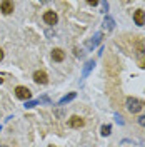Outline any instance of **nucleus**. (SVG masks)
<instances>
[{
  "label": "nucleus",
  "instance_id": "2eb2a0df",
  "mask_svg": "<svg viewBox=\"0 0 145 147\" xmlns=\"http://www.w3.org/2000/svg\"><path fill=\"white\" fill-rule=\"evenodd\" d=\"M40 104V100H28V102H25V109H32V107H35V105H38Z\"/></svg>",
  "mask_w": 145,
  "mask_h": 147
},
{
  "label": "nucleus",
  "instance_id": "4be33fe9",
  "mask_svg": "<svg viewBox=\"0 0 145 147\" xmlns=\"http://www.w3.org/2000/svg\"><path fill=\"white\" fill-rule=\"evenodd\" d=\"M0 130H2V127H0Z\"/></svg>",
  "mask_w": 145,
  "mask_h": 147
},
{
  "label": "nucleus",
  "instance_id": "aec40b11",
  "mask_svg": "<svg viewBox=\"0 0 145 147\" xmlns=\"http://www.w3.org/2000/svg\"><path fill=\"white\" fill-rule=\"evenodd\" d=\"M2 59H3V50L0 49V60H2Z\"/></svg>",
  "mask_w": 145,
  "mask_h": 147
},
{
  "label": "nucleus",
  "instance_id": "f8f14e48",
  "mask_svg": "<svg viewBox=\"0 0 145 147\" xmlns=\"http://www.w3.org/2000/svg\"><path fill=\"white\" fill-rule=\"evenodd\" d=\"M93 65H95V62H93V60H87V62H85V65H83V70H82V79H85V77L92 72Z\"/></svg>",
  "mask_w": 145,
  "mask_h": 147
},
{
  "label": "nucleus",
  "instance_id": "4468645a",
  "mask_svg": "<svg viewBox=\"0 0 145 147\" xmlns=\"http://www.w3.org/2000/svg\"><path fill=\"white\" fill-rule=\"evenodd\" d=\"M110 132H112V125H110V124H105V125H102V129H100V134H102L103 137L110 136Z\"/></svg>",
  "mask_w": 145,
  "mask_h": 147
},
{
  "label": "nucleus",
  "instance_id": "0eeeda50",
  "mask_svg": "<svg viewBox=\"0 0 145 147\" xmlns=\"http://www.w3.org/2000/svg\"><path fill=\"white\" fill-rule=\"evenodd\" d=\"M34 80H35L37 84H42V85H45V84L48 82V77H47L45 72H42V70H37V72L34 74Z\"/></svg>",
  "mask_w": 145,
  "mask_h": 147
},
{
  "label": "nucleus",
  "instance_id": "f03ea898",
  "mask_svg": "<svg viewBox=\"0 0 145 147\" xmlns=\"http://www.w3.org/2000/svg\"><path fill=\"white\" fill-rule=\"evenodd\" d=\"M15 95H17L18 99L28 102V100H30V97H32V92L28 90L27 87H23V85H18L17 89H15Z\"/></svg>",
  "mask_w": 145,
  "mask_h": 147
},
{
  "label": "nucleus",
  "instance_id": "ddd939ff",
  "mask_svg": "<svg viewBox=\"0 0 145 147\" xmlns=\"http://www.w3.org/2000/svg\"><path fill=\"white\" fill-rule=\"evenodd\" d=\"M77 97V94L75 92H70V94H67L65 97H62L60 100H58V105H64V104H67V102H70V100H73Z\"/></svg>",
  "mask_w": 145,
  "mask_h": 147
},
{
  "label": "nucleus",
  "instance_id": "dca6fc26",
  "mask_svg": "<svg viewBox=\"0 0 145 147\" xmlns=\"http://www.w3.org/2000/svg\"><path fill=\"white\" fill-rule=\"evenodd\" d=\"M137 122H138V124H140V125L145 129V115H140V117L137 119Z\"/></svg>",
  "mask_w": 145,
  "mask_h": 147
},
{
  "label": "nucleus",
  "instance_id": "20e7f679",
  "mask_svg": "<svg viewBox=\"0 0 145 147\" xmlns=\"http://www.w3.org/2000/svg\"><path fill=\"white\" fill-rule=\"evenodd\" d=\"M44 22L48 24V25H55L58 22V15L55 13L54 10H47L45 13H44Z\"/></svg>",
  "mask_w": 145,
  "mask_h": 147
},
{
  "label": "nucleus",
  "instance_id": "412c9836",
  "mask_svg": "<svg viewBox=\"0 0 145 147\" xmlns=\"http://www.w3.org/2000/svg\"><path fill=\"white\" fill-rule=\"evenodd\" d=\"M0 147H7V146H0Z\"/></svg>",
  "mask_w": 145,
  "mask_h": 147
},
{
  "label": "nucleus",
  "instance_id": "7ed1b4c3",
  "mask_svg": "<svg viewBox=\"0 0 145 147\" xmlns=\"http://www.w3.org/2000/svg\"><path fill=\"white\" fill-rule=\"evenodd\" d=\"M100 42H102V32H97V34L92 37L90 40H87V42H85V47H87L89 50H93V49L99 45Z\"/></svg>",
  "mask_w": 145,
  "mask_h": 147
},
{
  "label": "nucleus",
  "instance_id": "9d476101",
  "mask_svg": "<svg viewBox=\"0 0 145 147\" xmlns=\"http://www.w3.org/2000/svg\"><path fill=\"white\" fill-rule=\"evenodd\" d=\"M137 57H138V60H140V67H145L144 65V42H142V40L137 42Z\"/></svg>",
  "mask_w": 145,
  "mask_h": 147
},
{
  "label": "nucleus",
  "instance_id": "423d86ee",
  "mask_svg": "<svg viewBox=\"0 0 145 147\" xmlns=\"http://www.w3.org/2000/svg\"><path fill=\"white\" fill-rule=\"evenodd\" d=\"M0 12H2L3 15H10V13L13 12V3H12L10 0H3V2H0Z\"/></svg>",
  "mask_w": 145,
  "mask_h": 147
},
{
  "label": "nucleus",
  "instance_id": "9b49d317",
  "mask_svg": "<svg viewBox=\"0 0 145 147\" xmlns=\"http://www.w3.org/2000/svg\"><path fill=\"white\" fill-rule=\"evenodd\" d=\"M52 59H54L55 62H62L65 59V52L62 49H54L52 50Z\"/></svg>",
  "mask_w": 145,
  "mask_h": 147
},
{
  "label": "nucleus",
  "instance_id": "6ab92c4d",
  "mask_svg": "<svg viewBox=\"0 0 145 147\" xmlns=\"http://www.w3.org/2000/svg\"><path fill=\"white\" fill-rule=\"evenodd\" d=\"M115 120H117L118 124H124V119H122L120 115H115Z\"/></svg>",
  "mask_w": 145,
  "mask_h": 147
},
{
  "label": "nucleus",
  "instance_id": "6e6552de",
  "mask_svg": "<svg viewBox=\"0 0 145 147\" xmlns=\"http://www.w3.org/2000/svg\"><path fill=\"white\" fill-rule=\"evenodd\" d=\"M134 20H135V24L137 25H140V27H142V25H144L145 24V12L144 10H135V12H134Z\"/></svg>",
  "mask_w": 145,
  "mask_h": 147
},
{
  "label": "nucleus",
  "instance_id": "39448f33",
  "mask_svg": "<svg viewBox=\"0 0 145 147\" xmlns=\"http://www.w3.org/2000/svg\"><path fill=\"white\" fill-rule=\"evenodd\" d=\"M83 124H85V120L82 117H79V115H72L68 119V127H72V129H80V127H83Z\"/></svg>",
  "mask_w": 145,
  "mask_h": 147
},
{
  "label": "nucleus",
  "instance_id": "f257e3e1",
  "mask_svg": "<svg viewBox=\"0 0 145 147\" xmlns=\"http://www.w3.org/2000/svg\"><path fill=\"white\" fill-rule=\"evenodd\" d=\"M125 107H127V110L130 114H138L140 110L144 109V102L140 100V99H137V97H127Z\"/></svg>",
  "mask_w": 145,
  "mask_h": 147
},
{
  "label": "nucleus",
  "instance_id": "1a4fd4ad",
  "mask_svg": "<svg viewBox=\"0 0 145 147\" xmlns=\"http://www.w3.org/2000/svg\"><path fill=\"white\" fill-rule=\"evenodd\" d=\"M102 27L105 28L107 32H112L113 27H115V20L110 17V15H105V18H103V25H102Z\"/></svg>",
  "mask_w": 145,
  "mask_h": 147
},
{
  "label": "nucleus",
  "instance_id": "a211bd4d",
  "mask_svg": "<svg viewBox=\"0 0 145 147\" xmlns=\"http://www.w3.org/2000/svg\"><path fill=\"white\" fill-rule=\"evenodd\" d=\"M87 3H89V5H92V7H95V5H99V2H97V0H89Z\"/></svg>",
  "mask_w": 145,
  "mask_h": 147
},
{
  "label": "nucleus",
  "instance_id": "f3484780",
  "mask_svg": "<svg viewBox=\"0 0 145 147\" xmlns=\"http://www.w3.org/2000/svg\"><path fill=\"white\" fill-rule=\"evenodd\" d=\"M107 10H109V3H107V2H102V12L107 13Z\"/></svg>",
  "mask_w": 145,
  "mask_h": 147
}]
</instances>
